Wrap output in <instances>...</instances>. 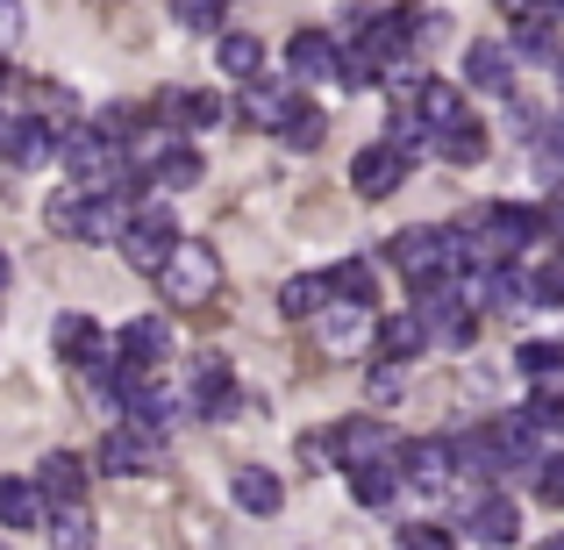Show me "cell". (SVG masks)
Returning a JSON list of instances; mask_svg holds the SVG:
<instances>
[{"instance_id": "6da1fadb", "label": "cell", "mask_w": 564, "mask_h": 550, "mask_svg": "<svg viewBox=\"0 0 564 550\" xmlns=\"http://www.w3.org/2000/svg\"><path fill=\"white\" fill-rule=\"evenodd\" d=\"M386 258H393V272L408 279V287H443L451 272H465V250L451 244V229H429V222L393 229L386 236Z\"/></svg>"}, {"instance_id": "7a4b0ae2", "label": "cell", "mask_w": 564, "mask_h": 550, "mask_svg": "<svg viewBox=\"0 0 564 550\" xmlns=\"http://www.w3.org/2000/svg\"><path fill=\"white\" fill-rule=\"evenodd\" d=\"M158 287H165L172 308H200L221 293V250L200 244V236H180V250H172V265L158 272Z\"/></svg>"}, {"instance_id": "3957f363", "label": "cell", "mask_w": 564, "mask_h": 550, "mask_svg": "<svg viewBox=\"0 0 564 550\" xmlns=\"http://www.w3.org/2000/svg\"><path fill=\"white\" fill-rule=\"evenodd\" d=\"M329 443H336V457H344V465H400V451H408V443H400L379 414H350V422H336Z\"/></svg>"}, {"instance_id": "277c9868", "label": "cell", "mask_w": 564, "mask_h": 550, "mask_svg": "<svg viewBox=\"0 0 564 550\" xmlns=\"http://www.w3.org/2000/svg\"><path fill=\"white\" fill-rule=\"evenodd\" d=\"M336 65H344V36H329V29H293L286 36V79L293 86H307V79L336 86Z\"/></svg>"}, {"instance_id": "5b68a950", "label": "cell", "mask_w": 564, "mask_h": 550, "mask_svg": "<svg viewBox=\"0 0 564 550\" xmlns=\"http://www.w3.org/2000/svg\"><path fill=\"white\" fill-rule=\"evenodd\" d=\"M94 465L108 472V479H143V472H158V436H143V429H129V422H115L108 436H100V451H94Z\"/></svg>"}, {"instance_id": "8992f818", "label": "cell", "mask_w": 564, "mask_h": 550, "mask_svg": "<svg viewBox=\"0 0 564 550\" xmlns=\"http://www.w3.org/2000/svg\"><path fill=\"white\" fill-rule=\"evenodd\" d=\"M0 158L22 165V172L51 165V158H57V129L36 122V115H0Z\"/></svg>"}, {"instance_id": "52a82bcc", "label": "cell", "mask_w": 564, "mask_h": 550, "mask_svg": "<svg viewBox=\"0 0 564 550\" xmlns=\"http://www.w3.org/2000/svg\"><path fill=\"white\" fill-rule=\"evenodd\" d=\"M408 172H414V165H408V158H400L386 137H379V143H365V151L350 158V186H358V201H386V193L408 180Z\"/></svg>"}, {"instance_id": "ba28073f", "label": "cell", "mask_w": 564, "mask_h": 550, "mask_svg": "<svg viewBox=\"0 0 564 550\" xmlns=\"http://www.w3.org/2000/svg\"><path fill=\"white\" fill-rule=\"evenodd\" d=\"M172 250H180V229H158V222H129V236H122V265L129 272H143V279H158L172 265Z\"/></svg>"}, {"instance_id": "9c48e42d", "label": "cell", "mask_w": 564, "mask_h": 550, "mask_svg": "<svg viewBox=\"0 0 564 550\" xmlns=\"http://www.w3.org/2000/svg\"><path fill=\"white\" fill-rule=\"evenodd\" d=\"M315 336H322V351L344 358V351H358L365 336H379V330H372V308H365V301H329L315 315Z\"/></svg>"}, {"instance_id": "30bf717a", "label": "cell", "mask_w": 564, "mask_h": 550, "mask_svg": "<svg viewBox=\"0 0 564 550\" xmlns=\"http://www.w3.org/2000/svg\"><path fill=\"white\" fill-rule=\"evenodd\" d=\"M400 465H408V486H422V494H443V486L457 479V451L451 436H422L400 451Z\"/></svg>"}, {"instance_id": "8fae6325", "label": "cell", "mask_w": 564, "mask_h": 550, "mask_svg": "<svg viewBox=\"0 0 564 550\" xmlns=\"http://www.w3.org/2000/svg\"><path fill=\"white\" fill-rule=\"evenodd\" d=\"M465 529H471V543L500 550V543H514V537H522V508H514L508 494H479V500L465 508Z\"/></svg>"}, {"instance_id": "7c38bea8", "label": "cell", "mask_w": 564, "mask_h": 550, "mask_svg": "<svg viewBox=\"0 0 564 550\" xmlns=\"http://www.w3.org/2000/svg\"><path fill=\"white\" fill-rule=\"evenodd\" d=\"M451 451H457V479H508V451H500V436L494 429H457L451 436Z\"/></svg>"}, {"instance_id": "4fadbf2b", "label": "cell", "mask_w": 564, "mask_h": 550, "mask_svg": "<svg viewBox=\"0 0 564 550\" xmlns=\"http://www.w3.org/2000/svg\"><path fill=\"white\" fill-rule=\"evenodd\" d=\"M51 351L65 365H79V371H100V365H108V336H100L86 315H57L51 322Z\"/></svg>"}, {"instance_id": "5bb4252c", "label": "cell", "mask_w": 564, "mask_h": 550, "mask_svg": "<svg viewBox=\"0 0 564 550\" xmlns=\"http://www.w3.org/2000/svg\"><path fill=\"white\" fill-rule=\"evenodd\" d=\"M115 358H122V365H137V371L165 365V358H172V330H165L158 315H137V322H122V336H115Z\"/></svg>"}, {"instance_id": "9a60e30c", "label": "cell", "mask_w": 564, "mask_h": 550, "mask_svg": "<svg viewBox=\"0 0 564 550\" xmlns=\"http://www.w3.org/2000/svg\"><path fill=\"white\" fill-rule=\"evenodd\" d=\"M286 108H293V79L286 72H279V79H250L243 100H236V115H243L250 129H272V137H279V122H286Z\"/></svg>"}, {"instance_id": "2e32d148", "label": "cell", "mask_w": 564, "mask_h": 550, "mask_svg": "<svg viewBox=\"0 0 564 550\" xmlns=\"http://www.w3.org/2000/svg\"><path fill=\"white\" fill-rule=\"evenodd\" d=\"M229 500L243 515H279V508H286V479L264 472V465H236L229 472Z\"/></svg>"}, {"instance_id": "e0dca14e", "label": "cell", "mask_w": 564, "mask_h": 550, "mask_svg": "<svg viewBox=\"0 0 564 550\" xmlns=\"http://www.w3.org/2000/svg\"><path fill=\"white\" fill-rule=\"evenodd\" d=\"M514 57H508V43H494V36H486V43H471V51H465V86H471V94H514Z\"/></svg>"}, {"instance_id": "ac0fdd59", "label": "cell", "mask_w": 564, "mask_h": 550, "mask_svg": "<svg viewBox=\"0 0 564 550\" xmlns=\"http://www.w3.org/2000/svg\"><path fill=\"white\" fill-rule=\"evenodd\" d=\"M51 522V494L36 479H0V529H43Z\"/></svg>"}, {"instance_id": "d6986e66", "label": "cell", "mask_w": 564, "mask_h": 550, "mask_svg": "<svg viewBox=\"0 0 564 550\" xmlns=\"http://www.w3.org/2000/svg\"><path fill=\"white\" fill-rule=\"evenodd\" d=\"M215 65L229 72L236 86H250V79H264V43L243 36V29H221V36H215Z\"/></svg>"}, {"instance_id": "ffe728a7", "label": "cell", "mask_w": 564, "mask_h": 550, "mask_svg": "<svg viewBox=\"0 0 564 550\" xmlns=\"http://www.w3.org/2000/svg\"><path fill=\"white\" fill-rule=\"evenodd\" d=\"M329 301H336L329 272H301V279H286V287H279V315H286V322H315Z\"/></svg>"}, {"instance_id": "44dd1931", "label": "cell", "mask_w": 564, "mask_h": 550, "mask_svg": "<svg viewBox=\"0 0 564 550\" xmlns=\"http://www.w3.org/2000/svg\"><path fill=\"white\" fill-rule=\"evenodd\" d=\"M193 408H200L207 422H229V414L243 408V393H236V379L221 371V358H200V386H193Z\"/></svg>"}, {"instance_id": "7402d4cb", "label": "cell", "mask_w": 564, "mask_h": 550, "mask_svg": "<svg viewBox=\"0 0 564 550\" xmlns=\"http://www.w3.org/2000/svg\"><path fill=\"white\" fill-rule=\"evenodd\" d=\"M43 537H51V550H94V508L86 500H51Z\"/></svg>"}, {"instance_id": "603a6c76", "label": "cell", "mask_w": 564, "mask_h": 550, "mask_svg": "<svg viewBox=\"0 0 564 550\" xmlns=\"http://www.w3.org/2000/svg\"><path fill=\"white\" fill-rule=\"evenodd\" d=\"M200 180H207V165H200V151H193V143H172V151L151 165V186L158 193H186V186H200Z\"/></svg>"}, {"instance_id": "cb8c5ba5", "label": "cell", "mask_w": 564, "mask_h": 550, "mask_svg": "<svg viewBox=\"0 0 564 550\" xmlns=\"http://www.w3.org/2000/svg\"><path fill=\"white\" fill-rule=\"evenodd\" d=\"M436 158H443V165H479V158H486V122L457 115L451 129H436Z\"/></svg>"}, {"instance_id": "d4e9b609", "label": "cell", "mask_w": 564, "mask_h": 550, "mask_svg": "<svg viewBox=\"0 0 564 550\" xmlns=\"http://www.w3.org/2000/svg\"><path fill=\"white\" fill-rule=\"evenodd\" d=\"M372 344H379V358L408 365L414 351H422V344H436V336H429V322H422V315H393V322H379V336H372Z\"/></svg>"}, {"instance_id": "484cf974", "label": "cell", "mask_w": 564, "mask_h": 550, "mask_svg": "<svg viewBox=\"0 0 564 550\" xmlns=\"http://www.w3.org/2000/svg\"><path fill=\"white\" fill-rule=\"evenodd\" d=\"M322 137H329V115H322L315 100H293L286 122H279V143H286V151H322Z\"/></svg>"}, {"instance_id": "4316f807", "label": "cell", "mask_w": 564, "mask_h": 550, "mask_svg": "<svg viewBox=\"0 0 564 550\" xmlns=\"http://www.w3.org/2000/svg\"><path fill=\"white\" fill-rule=\"evenodd\" d=\"M344 472H350V494H358V508H393L400 479H408V472H393V465H344Z\"/></svg>"}, {"instance_id": "83f0119b", "label": "cell", "mask_w": 564, "mask_h": 550, "mask_svg": "<svg viewBox=\"0 0 564 550\" xmlns=\"http://www.w3.org/2000/svg\"><path fill=\"white\" fill-rule=\"evenodd\" d=\"M36 486H43L51 500H79V494H86V465H79L72 451H51V457L36 465Z\"/></svg>"}, {"instance_id": "f1b7e54d", "label": "cell", "mask_w": 564, "mask_h": 550, "mask_svg": "<svg viewBox=\"0 0 564 550\" xmlns=\"http://www.w3.org/2000/svg\"><path fill=\"white\" fill-rule=\"evenodd\" d=\"M379 79H386V65H379V51H372V43H344L336 86H344V94H365V86H379Z\"/></svg>"}, {"instance_id": "f546056e", "label": "cell", "mask_w": 564, "mask_h": 550, "mask_svg": "<svg viewBox=\"0 0 564 550\" xmlns=\"http://www.w3.org/2000/svg\"><path fill=\"white\" fill-rule=\"evenodd\" d=\"M414 115H422L429 129H451L457 115H465V100H457V86H451V79H429V86H422V100H414Z\"/></svg>"}, {"instance_id": "4dcf8cb0", "label": "cell", "mask_w": 564, "mask_h": 550, "mask_svg": "<svg viewBox=\"0 0 564 550\" xmlns=\"http://www.w3.org/2000/svg\"><path fill=\"white\" fill-rule=\"evenodd\" d=\"M43 222H51L57 236H72V244H79V229H86V186H65V193H51Z\"/></svg>"}, {"instance_id": "1f68e13d", "label": "cell", "mask_w": 564, "mask_h": 550, "mask_svg": "<svg viewBox=\"0 0 564 550\" xmlns=\"http://www.w3.org/2000/svg\"><path fill=\"white\" fill-rule=\"evenodd\" d=\"M172 14H180V29H193V36H221L229 0H172Z\"/></svg>"}, {"instance_id": "d6a6232c", "label": "cell", "mask_w": 564, "mask_h": 550, "mask_svg": "<svg viewBox=\"0 0 564 550\" xmlns=\"http://www.w3.org/2000/svg\"><path fill=\"white\" fill-rule=\"evenodd\" d=\"M329 287H336V301H365V308H372V265H365V258H344V265H336V272H329Z\"/></svg>"}, {"instance_id": "836d02e7", "label": "cell", "mask_w": 564, "mask_h": 550, "mask_svg": "<svg viewBox=\"0 0 564 550\" xmlns=\"http://www.w3.org/2000/svg\"><path fill=\"white\" fill-rule=\"evenodd\" d=\"M221 122H229L221 94H180V129H221Z\"/></svg>"}, {"instance_id": "e575fe53", "label": "cell", "mask_w": 564, "mask_h": 550, "mask_svg": "<svg viewBox=\"0 0 564 550\" xmlns=\"http://www.w3.org/2000/svg\"><path fill=\"white\" fill-rule=\"evenodd\" d=\"M514 365L543 386V379H557V371H564V344H522V351H514Z\"/></svg>"}, {"instance_id": "d590c367", "label": "cell", "mask_w": 564, "mask_h": 550, "mask_svg": "<svg viewBox=\"0 0 564 550\" xmlns=\"http://www.w3.org/2000/svg\"><path fill=\"white\" fill-rule=\"evenodd\" d=\"M529 308H564V258H551L543 272H529Z\"/></svg>"}, {"instance_id": "8d00e7d4", "label": "cell", "mask_w": 564, "mask_h": 550, "mask_svg": "<svg viewBox=\"0 0 564 550\" xmlns=\"http://www.w3.org/2000/svg\"><path fill=\"white\" fill-rule=\"evenodd\" d=\"M393 543L400 550H457V537H451V529H436V522H400Z\"/></svg>"}, {"instance_id": "74e56055", "label": "cell", "mask_w": 564, "mask_h": 550, "mask_svg": "<svg viewBox=\"0 0 564 550\" xmlns=\"http://www.w3.org/2000/svg\"><path fill=\"white\" fill-rule=\"evenodd\" d=\"M551 36H557V22H536V14H529V22H514V51H529V57L551 51Z\"/></svg>"}, {"instance_id": "f35d334b", "label": "cell", "mask_w": 564, "mask_h": 550, "mask_svg": "<svg viewBox=\"0 0 564 550\" xmlns=\"http://www.w3.org/2000/svg\"><path fill=\"white\" fill-rule=\"evenodd\" d=\"M536 500H543V508H564V457H543V472H536Z\"/></svg>"}, {"instance_id": "ab89813d", "label": "cell", "mask_w": 564, "mask_h": 550, "mask_svg": "<svg viewBox=\"0 0 564 550\" xmlns=\"http://www.w3.org/2000/svg\"><path fill=\"white\" fill-rule=\"evenodd\" d=\"M365 386H372V400H400V393H408V371L386 358V365H372V379H365Z\"/></svg>"}, {"instance_id": "60d3db41", "label": "cell", "mask_w": 564, "mask_h": 550, "mask_svg": "<svg viewBox=\"0 0 564 550\" xmlns=\"http://www.w3.org/2000/svg\"><path fill=\"white\" fill-rule=\"evenodd\" d=\"M500 14H514V22H564V0H500Z\"/></svg>"}, {"instance_id": "b9f144b4", "label": "cell", "mask_w": 564, "mask_h": 550, "mask_svg": "<svg viewBox=\"0 0 564 550\" xmlns=\"http://www.w3.org/2000/svg\"><path fill=\"white\" fill-rule=\"evenodd\" d=\"M536 151H543V165H551V172H564V115H557V122H543Z\"/></svg>"}, {"instance_id": "7bdbcfd3", "label": "cell", "mask_w": 564, "mask_h": 550, "mask_svg": "<svg viewBox=\"0 0 564 550\" xmlns=\"http://www.w3.org/2000/svg\"><path fill=\"white\" fill-rule=\"evenodd\" d=\"M22 43V0H0V51Z\"/></svg>"}, {"instance_id": "ee69618b", "label": "cell", "mask_w": 564, "mask_h": 550, "mask_svg": "<svg viewBox=\"0 0 564 550\" xmlns=\"http://www.w3.org/2000/svg\"><path fill=\"white\" fill-rule=\"evenodd\" d=\"M543 229H551V244H564V193H557L551 207H543Z\"/></svg>"}, {"instance_id": "f6af8a7d", "label": "cell", "mask_w": 564, "mask_h": 550, "mask_svg": "<svg viewBox=\"0 0 564 550\" xmlns=\"http://www.w3.org/2000/svg\"><path fill=\"white\" fill-rule=\"evenodd\" d=\"M8 279H14V265H8V250H0V293H8Z\"/></svg>"}, {"instance_id": "bcb514c9", "label": "cell", "mask_w": 564, "mask_h": 550, "mask_svg": "<svg viewBox=\"0 0 564 550\" xmlns=\"http://www.w3.org/2000/svg\"><path fill=\"white\" fill-rule=\"evenodd\" d=\"M536 550H564V537H551V543H536Z\"/></svg>"}, {"instance_id": "7dc6e473", "label": "cell", "mask_w": 564, "mask_h": 550, "mask_svg": "<svg viewBox=\"0 0 564 550\" xmlns=\"http://www.w3.org/2000/svg\"><path fill=\"white\" fill-rule=\"evenodd\" d=\"M0 94H8V65H0Z\"/></svg>"}, {"instance_id": "c3c4849f", "label": "cell", "mask_w": 564, "mask_h": 550, "mask_svg": "<svg viewBox=\"0 0 564 550\" xmlns=\"http://www.w3.org/2000/svg\"><path fill=\"white\" fill-rule=\"evenodd\" d=\"M557 86H564V57H557Z\"/></svg>"}, {"instance_id": "681fc988", "label": "cell", "mask_w": 564, "mask_h": 550, "mask_svg": "<svg viewBox=\"0 0 564 550\" xmlns=\"http://www.w3.org/2000/svg\"><path fill=\"white\" fill-rule=\"evenodd\" d=\"M0 165H8V158H0Z\"/></svg>"}, {"instance_id": "f907efd6", "label": "cell", "mask_w": 564, "mask_h": 550, "mask_svg": "<svg viewBox=\"0 0 564 550\" xmlns=\"http://www.w3.org/2000/svg\"><path fill=\"white\" fill-rule=\"evenodd\" d=\"M0 550H8V543H0Z\"/></svg>"}]
</instances>
